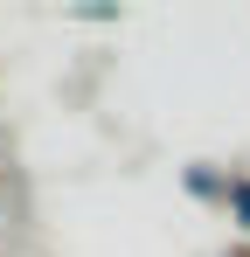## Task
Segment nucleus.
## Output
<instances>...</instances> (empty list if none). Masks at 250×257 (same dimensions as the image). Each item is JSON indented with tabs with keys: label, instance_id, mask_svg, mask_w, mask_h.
Listing matches in <instances>:
<instances>
[{
	"label": "nucleus",
	"instance_id": "nucleus-1",
	"mask_svg": "<svg viewBox=\"0 0 250 257\" xmlns=\"http://www.w3.org/2000/svg\"><path fill=\"white\" fill-rule=\"evenodd\" d=\"M181 195L202 202V209H222V202H229V167H222V160H188V167H181Z\"/></svg>",
	"mask_w": 250,
	"mask_h": 257
},
{
	"label": "nucleus",
	"instance_id": "nucleus-2",
	"mask_svg": "<svg viewBox=\"0 0 250 257\" xmlns=\"http://www.w3.org/2000/svg\"><path fill=\"white\" fill-rule=\"evenodd\" d=\"M222 215H229V229L250 243V167H229V202H222Z\"/></svg>",
	"mask_w": 250,
	"mask_h": 257
},
{
	"label": "nucleus",
	"instance_id": "nucleus-3",
	"mask_svg": "<svg viewBox=\"0 0 250 257\" xmlns=\"http://www.w3.org/2000/svg\"><path fill=\"white\" fill-rule=\"evenodd\" d=\"M215 257H250V243H243V236H229V243H222Z\"/></svg>",
	"mask_w": 250,
	"mask_h": 257
}]
</instances>
